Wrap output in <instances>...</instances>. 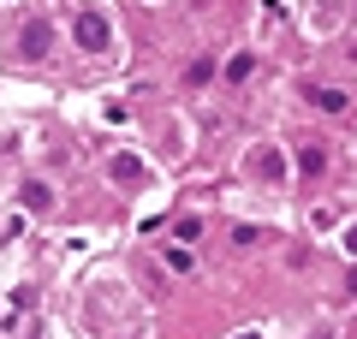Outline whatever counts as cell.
<instances>
[{"label":"cell","instance_id":"cell-6","mask_svg":"<svg viewBox=\"0 0 357 339\" xmlns=\"http://www.w3.org/2000/svg\"><path fill=\"white\" fill-rule=\"evenodd\" d=\"M24 209H48V185H24Z\"/></svg>","mask_w":357,"mask_h":339},{"label":"cell","instance_id":"cell-1","mask_svg":"<svg viewBox=\"0 0 357 339\" xmlns=\"http://www.w3.org/2000/svg\"><path fill=\"white\" fill-rule=\"evenodd\" d=\"M48 48H54V24L48 18H30L24 36H18V54H24V60H48Z\"/></svg>","mask_w":357,"mask_h":339},{"label":"cell","instance_id":"cell-2","mask_svg":"<svg viewBox=\"0 0 357 339\" xmlns=\"http://www.w3.org/2000/svg\"><path fill=\"white\" fill-rule=\"evenodd\" d=\"M77 42H84V48H96V54H102L107 48V24H102V18H96V13H77Z\"/></svg>","mask_w":357,"mask_h":339},{"label":"cell","instance_id":"cell-3","mask_svg":"<svg viewBox=\"0 0 357 339\" xmlns=\"http://www.w3.org/2000/svg\"><path fill=\"white\" fill-rule=\"evenodd\" d=\"M310 101H316L321 113H351V96H345V89H304Z\"/></svg>","mask_w":357,"mask_h":339},{"label":"cell","instance_id":"cell-7","mask_svg":"<svg viewBox=\"0 0 357 339\" xmlns=\"http://www.w3.org/2000/svg\"><path fill=\"white\" fill-rule=\"evenodd\" d=\"M137 173H143V167L131 161V155H119V161H114V179H137Z\"/></svg>","mask_w":357,"mask_h":339},{"label":"cell","instance_id":"cell-4","mask_svg":"<svg viewBox=\"0 0 357 339\" xmlns=\"http://www.w3.org/2000/svg\"><path fill=\"white\" fill-rule=\"evenodd\" d=\"M256 173H262V179H280V173H286V161H280L274 149H262V155H256Z\"/></svg>","mask_w":357,"mask_h":339},{"label":"cell","instance_id":"cell-5","mask_svg":"<svg viewBox=\"0 0 357 339\" xmlns=\"http://www.w3.org/2000/svg\"><path fill=\"white\" fill-rule=\"evenodd\" d=\"M298 167H304V173H321V167H328V155H321V149H304V155H298Z\"/></svg>","mask_w":357,"mask_h":339}]
</instances>
